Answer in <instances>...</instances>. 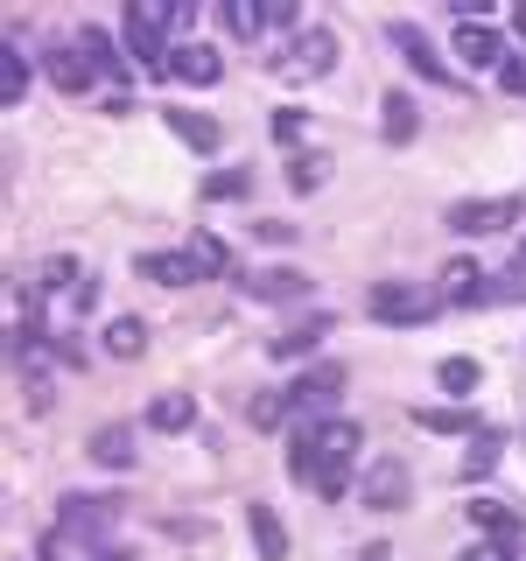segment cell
<instances>
[{"instance_id":"11","label":"cell","mask_w":526,"mask_h":561,"mask_svg":"<svg viewBox=\"0 0 526 561\" xmlns=\"http://www.w3.org/2000/svg\"><path fill=\"white\" fill-rule=\"evenodd\" d=\"M119 519V499H84V491H70V499H57V526H70V534H105V526Z\"/></svg>"},{"instance_id":"12","label":"cell","mask_w":526,"mask_h":561,"mask_svg":"<svg viewBox=\"0 0 526 561\" xmlns=\"http://www.w3.org/2000/svg\"><path fill=\"white\" fill-rule=\"evenodd\" d=\"M169 78H183V84H218V78H225V57H218V49H204V43H175V49H169Z\"/></svg>"},{"instance_id":"17","label":"cell","mask_w":526,"mask_h":561,"mask_svg":"<svg viewBox=\"0 0 526 561\" xmlns=\"http://www.w3.org/2000/svg\"><path fill=\"white\" fill-rule=\"evenodd\" d=\"M134 267L148 274V280H162V288H197V280H204V267L190 253H140Z\"/></svg>"},{"instance_id":"10","label":"cell","mask_w":526,"mask_h":561,"mask_svg":"<svg viewBox=\"0 0 526 561\" xmlns=\"http://www.w3.org/2000/svg\"><path fill=\"white\" fill-rule=\"evenodd\" d=\"M245 302H309V274L302 267H260V274H245Z\"/></svg>"},{"instance_id":"28","label":"cell","mask_w":526,"mask_h":561,"mask_svg":"<svg viewBox=\"0 0 526 561\" xmlns=\"http://www.w3.org/2000/svg\"><path fill=\"white\" fill-rule=\"evenodd\" d=\"M499 456H505V435H499V428H478V435H470V456H464V478L499 470Z\"/></svg>"},{"instance_id":"42","label":"cell","mask_w":526,"mask_h":561,"mask_svg":"<svg viewBox=\"0 0 526 561\" xmlns=\"http://www.w3.org/2000/svg\"><path fill=\"white\" fill-rule=\"evenodd\" d=\"M513 35H519V43H526V8H513Z\"/></svg>"},{"instance_id":"21","label":"cell","mask_w":526,"mask_h":561,"mask_svg":"<svg viewBox=\"0 0 526 561\" xmlns=\"http://www.w3.org/2000/svg\"><path fill=\"white\" fill-rule=\"evenodd\" d=\"M190 421H197V400H190V393H162V400H148V428H155V435H183Z\"/></svg>"},{"instance_id":"36","label":"cell","mask_w":526,"mask_h":561,"mask_svg":"<svg viewBox=\"0 0 526 561\" xmlns=\"http://www.w3.org/2000/svg\"><path fill=\"white\" fill-rule=\"evenodd\" d=\"M302 127H309L302 105H281V113H274V140H281V148H295V140H302Z\"/></svg>"},{"instance_id":"5","label":"cell","mask_w":526,"mask_h":561,"mask_svg":"<svg viewBox=\"0 0 526 561\" xmlns=\"http://www.w3.org/2000/svg\"><path fill=\"white\" fill-rule=\"evenodd\" d=\"M449 57H464L470 70H505V35L491 28V22H456V35H449Z\"/></svg>"},{"instance_id":"9","label":"cell","mask_w":526,"mask_h":561,"mask_svg":"<svg viewBox=\"0 0 526 561\" xmlns=\"http://www.w3.org/2000/svg\"><path fill=\"white\" fill-rule=\"evenodd\" d=\"M484 288H491V274L478 260H449V267L435 274V295H443L449 309H484Z\"/></svg>"},{"instance_id":"3","label":"cell","mask_w":526,"mask_h":561,"mask_svg":"<svg viewBox=\"0 0 526 561\" xmlns=\"http://www.w3.org/2000/svg\"><path fill=\"white\" fill-rule=\"evenodd\" d=\"M379 316V323H400V330H414V323H428L435 309H443V295L435 288H421V280H379L373 288V302H365Z\"/></svg>"},{"instance_id":"39","label":"cell","mask_w":526,"mask_h":561,"mask_svg":"<svg viewBox=\"0 0 526 561\" xmlns=\"http://www.w3.org/2000/svg\"><path fill=\"white\" fill-rule=\"evenodd\" d=\"M302 22V8H295V0H267V28H295Z\"/></svg>"},{"instance_id":"41","label":"cell","mask_w":526,"mask_h":561,"mask_svg":"<svg viewBox=\"0 0 526 561\" xmlns=\"http://www.w3.org/2000/svg\"><path fill=\"white\" fill-rule=\"evenodd\" d=\"M499 84H505V92H526V64H519V57H505V70H499Z\"/></svg>"},{"instance_id":"15","label":"cell","mask_w":526,"mask_h":561,"mask_svg":"<svg viewBox=\"0 0 526 561\" xmlns=\"http://www.w3.org/2000/svg\"><path fill=\"white\" fill-rule=\"evenodd\" d=\"M245 534H253L260 561H288V526H281L274 505H245Z\"/></svg>"},{"instance_id":"4","label":"cell","mask_w":526,"mask_h":561,"mask_svg":"<svg viewBox=\"0 0 526 561\" xmlns=\"http://www.w3.org/2000/svg\"><path fill=\"white\" fill-rule=\"evenodd\" d=\"M295 435L316 449V478H323V470H338V463L351 470V456H358V443H365L358 421H309V428H295Z\"/></svg>"},{"instance_id":"1","label":"cell","mask_w":526,"mask_h":561,"mask_svg":"<svg viewBox=\"0 0 526 561\" xmlns=\"http://www.w3.org/2000/svg\"><path fill=\"white\" fill-rule=\"evenodd\" d=\"M526 218V204L519 197H464V204H449L443 210V225L456 239H491V232H513V225Z\"/></svg>"},{"instance_id":"8","label":"cell","mask_w":526,"mask_h":561,"mask_svg":"<svg viewBox=\"0 0 526 561\" xmlns=\"http://www.w3.org/2000/svg\"><path fill=\"white\" fill-rule=\"evenodd\" d=\"M408 491H414L408 484V463H393V456H379V463L358 478V499L373 505V513H400V505H408Z\"/></svg>"},{"instance_id":"40","label":"cell","mask_w":526,"mask_h":561,"mask_svg":"<svg viewBox=\"0 0 526 561\" xmlns=\"http://www.w3.org/2000/svg\"><path fill=\"white\" fill-rule=\"evenodd\" d=\"M253 232H260V239H274V245H288V239H295V225H288V218H267V225H253Z\"/></svg>"},{"instance_id":"7","label":"cell","mask_w":526,"mask_h":561,"mask_svg":"<svg viewBox=\"0 0 526 561\" xmlns=\"http://www.w3.org/2000/svg\"><path fill=\"white\" fill-rule=\"evenodd\" d=\"M338 393H344V365L330 358V365H309V373L288 386V408L316 421V414H330V400H338Z\"/></svg>"},{"instance_id":"30","label":"cell","mask_w":526,"mask_h":561,"mask_svg":"<svg viewBox=\"0 0 526 561\" xmlns=\"http://www.w3.org/2000/svg\"><path fill=\"white\" fill-rule=\"evenodd\" d=\"M435 386H443V393H470V386H478V358H443L435 365Z\"/></svg>"},{"instance_id":"6","label":"cell","mask_w":526,"mask_h":561,"mask_svg":"<svg viewBox=\"0 0 526 561\" xmlns=\"http://www.w3.org/2000/svg\"><path fill=\"white\" fill-rule=\"evenodd\" d=\"M330 64H338V35H330V28H302L288 57H274L281 78H323Z\"/></svg>"},{"instance_id":"14","label":"cell","mask_w":526,"mask_h":561,"mask_svg":"<svg viewBox=\"0 0 526 561\" xmlns=\"http://www.w3.org/2000/svg\"><path fill=\"white\" fill-rule=\"evenodd\" d=\"M162 119H169V134L183 140V148H197V154H210V148L225 140V127H218V119H210V113H190V105H169Z\"/></svg>"},{"instance_id":"23","label":"cell","mask_w":526,"mask_h":561,"mask_svg":"<svg viewBox=\"0 0 526 561\" xmlns=\"http://www.w3.org/2000/svg\"><path fill=\"white\" fill-rule=\"evenodd\" d=\"M464 513H470V526H484L491 540H519V519H513V505H499V499H470Z\"/></svg>"},{"instance_id":"22","label":"cell","mask_w":526,"mask_h":561,"mask_svg":"<svg viewBox=\"0 0 526 561\" xmlns=\"http://www.w3.org/2000/svg\"><path fill=\"white\" fill-rule=\"evenodd\" d=\"M253 197V169H210L204 175V204H245Z\"/></svg>"},{"instance_id":"33","label":"cell","mask_w":526,"mask_h":561,"mask_svg":"<svg viewBox=\"0 0 526 561\" xmlns=\"http://www.w3.org/2000/svg\"><path fill=\"white\" fill-rule=\"evenodd\" d=\"M484 302H526V267H505V274H491Z\"/></svg>"},{"instance_id":"18","label":"cell","mask_w":526,"mask_h":561,"mask_svg":"<svg viewBox=\"0 0 526 561\" xmlns=\"http://www.w3.org/2000/svg\"><path fill=\"white\" fill-rule=\"evenodd\" d=\"M330 323H338L330 309H323V316H302V323H288V330H281V337H274L267 351H274V358H302V351H316V344L330 337Z\"/></svg>"},{"instance_id":"29","label":"cell","mask_w":526,"mask_h":561,"mask_svg":"<svg viewBox=\"0 0 526 561\" xmlns=\"http://www.w3.org/2000/svg\"><path fill=\"white\" fill-rule=\"evenodd\" d=\"M323 175H330V154H295V162H288V190L309 197V190H323Z\"/></svg>"},{"instance_id":"35","label":"cell","mask_w":526,"mask_h":561,"mask_svg":"<svg viewBox=\"0 0 526 561\" xmlns=\"http://www.w3.org/2000/svg\"><path fill=\"white\" fill-rule=\"evenodd\" d=\"M70 280H78V260H70V253H57V260L43 267V280H35V288H43V295H57V288H70Z\"/></svg>"},{"instance_id":"31","label":"cell","mask_w":526,"mask_h":561,"mask_svg":"<svg viewBox=\"0 0 526 561\" xmlns=\"http://www.w3.org/2000/svg\"><path fill=\"white\" fill-rule=\"evenodd\" d=\"M225 28H232V35H260V28H267V8H253V0H225Z\"/></svg>"},{"instance_id":"13","label":"cell","mask_w":526,"mask_h":561,"mask_svg":"<svg viewBox=\"0 0 526 561\" xmlns=\"http://www.w3.org/2000/svg\"><path fill=\"white\" fill-rule=\"evenodd\" d=\"M84 449H92V463H105V470H134V428H127V421H105V428H92V443H84Z\"/></svg>"},{"instance_id":"19","label":"cell","mask_w":526,"mask_h":561,"mask_svg":"<svg viewBox=\"0 0 526 561\" xmlns=\"http://www.w3.org/2000/svg\"><path fill=\"white\" fill-rule=\"evenodd\" d=\"M92 78H99V70L84 64V49H78V43H70V49H49V84H57V92L78 99V92H92Z\"/></svg>"},{"instance_id":"37","label":"cell","mask_w":526,"mask_h":561,"mask_svg":"<svg viewBox=\"0 0 526 561\" xmlns=\"http://www.w3.org/2000/svg\"><path fill=\"white\" fill-rule=\"evenodd\" d=\"M344 491H351V470H344V463H338V470H323V478H316V499H323V505H330V499H344Z\"/></svg>"},{"instance_id":"38","label":"cell","mask_w":526,"mask_h":561,"mask_svg":"<svg viewBox=\"0 0 526 561\" xmlns=\"http://www.w3.org/2000/svg\"><path fill=\"white\" fill-rule=\"evenodd\" d=\"M456 561H513V540H478V548L456 554Z\"/></svg>"},{"instance_id":"34","label":"cell","mask_w":526,"mask_h":561,"mask_svg":"<svg viewBox=\"0 0 526 561\" xmlns=\"http://www.w3.org/2000/svg\"><path fill=\"white\" fill-rule=\"evenodd\" d=\"M288 414H295V408H288V393H260V400H253V428H281Z\"/></svg>"},{"instance_id":"16","label":"cell","mask_w":526,"mask_h":561,"mask_svg":"<svg viewBox=\"0 0 526 561\" xmlns=\"http://www.w3.org/2000/svg\"><path fill=\"white\" fill-rule=\"evenodd\" d=\"M386 35H393V49L414 64V78H449V70H443V57H435V43H428V35H421L414 22H393Z\"/></svg>"},{"instance_id":"26","label":"cell","mask_w":526,"mask_h":561,"mask_svg":"<svg viewBox=\"0 0 526 561\" xmlns=\"http://www.w3.org/2000/svg\"><path fill=\"white\" fill-rule=\"evenodd\" d=\"M414 134H421V113H414V99H408V92H386V140H393V148H408Z\"/></svg>"},{"instance_id":"43","label":"cell","mask_w":526,"mask_h":561,"mask_svg":"<svg viewBox=\"0 0 526 561\" xmlns=\"http://www.w3.org/2000/svg\"><path fill=\"white\" fill-rule=\"evenodd\" d=\"M358 561H393V554H386V548H365V554H358Z\"/></svg>"},{"instance_id":"20","label":"cell","mask_w":526,"mask_h":561,"mask_svg":"<svg viewBox=\"0 0 526 561\" xmlns=\"http://www.w3.org/2000/svg\"><path fill=\"white\" fill-rule=\"evenodd\" d=\"M78 49H84V64H92L99 78H127V57H119V43H113V35H105L99 22H92V28H78Z\"/></svg>"},{"instance_id":"27","label":"cell","mask_w":526,"mask_h":561,"mask_svg":"<svg viewBox=\"0 0 526 561\" xmlns=\"http://www.w3.org/2000/svg\"><path fill=\"white\" fill-rule=\"evenodd\" d=\"M0 99H8V105L28 99V49L22 43H8V57H0Z\"/></svg>"},{"instance_id":"2","label":"cell","mask_w":526,"mask_h":561,"mask_svg":"<svg viewBox=\"0 0 526 561\" xmlns=\"http://www.w3.org/2000/svg\"><path fill=\"white\" fill-rule=\"evenodd\" d=\"M119 35H127V57L148 70V78H169V22L148 8V0H134V8H127Z\"/></svg>"},{"instance_id":"32","label":"cell","mask_w":526,"mask_h":561,"mask_svg":"<svg viewBox=\"0 0 526 561\" xmlns=\"http://www.w3.org/2000/svg\"><path fill=\"white\" fill-rule=\"evenodd\" d=\"M183 253H190V260H197V267H204V280H210V274H225V239H210V232H197V239L183 245Z\"/></svg>"},{"instance_id":"24","label":"cell","mask_w":526,"mask_h":561,"mask_svg":"<svg viewBox=\"0 0 526 561\" xmlns=\"http://www.w3.org/2000/svg\"><path fill=\"white\" fill-rule=\"evenodd\" d=\"M414 428H428V435H478V414L470 408H414Z\"/></svg>"},{"instance_id":"25","label":"cell","mask_w":526,"mask_h":561,"mask_svg":"<svg viewBox=\"0 0 526 561\" xmlns=\"http://www.w3.org/2000/svg\"><path fill=\"white\" fill-rule=\"evenodd\" d=\"M105 351H113V358H140V351H148V323H140V316H113V323H105Z\"/></svg>"}]
</instances>
